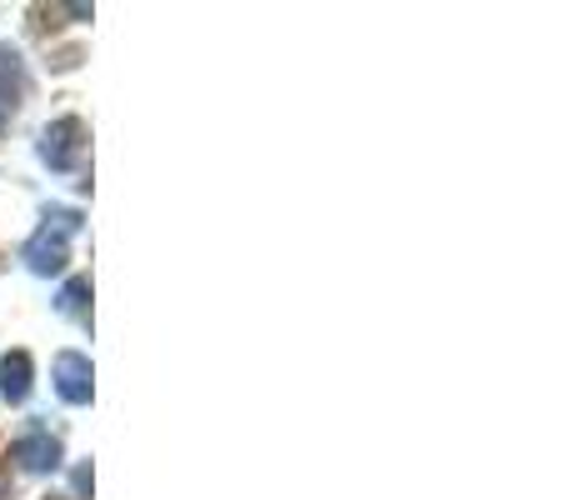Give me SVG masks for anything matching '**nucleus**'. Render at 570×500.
<instances>
[{
	"label": "nucleus",
	"instance_id": "obj_1",
	"mask_svg": "<svg viewBox=\"0 0 570 500\" xmlns=\"http://www.w3.org/2000/svg\"><path fill=\"white\" fill-rule=\"evenodd\" d=\"M76 226H80L76 210H56L50 226H40V236L26 246V261L36 265V271H60V265H66V236H76Z\"/></svg>",
	"mask_w": 570,
	"mask_h": 500
},
{
	"label": "nucleus",
	"instance_id": "obj_2",
	"mask_svg": "<svg viewBox=\"0 0 570 500\" xmlns=\"http://www.w3.org/2000/svg\"><path fill=\"white\" fill-rule=\"evenodd\" d=\"M86 130H80V120H56V126L40 136V156L50 160L56 170H70L80 160V150H86Z\"/></svg>",
	"mask_w": 570,
	"mask_h": 500
},
{
	"label": "nucleus",
	"instance_id": "obj_3",
	"mask_svg": "<svg viewBox=\"0 0 570 500\" xmlns=\"http://www.w3.org/2000/svg\"><path fill=\"white\" fill-rule=\"evenodd\" d=\"M56 391L66 395L70 405H86L90 401V365H86V355H60V361H56Z\"/></svg>",
	"mask_w": 570,
	"mask_h": 500
},
{
	"label": "nucleus",
	"instance_id": "obj_4",
	"mask_svg": "<svg viewBox=\"0 0 570 500\" xmlns=\"http://www.w3.org/2000/svg\"><path fill=\"white\" fill-rule=\"evenodd\" d=\"M20 90H26V70H20V56L10 46H0V126L16 116Z\"/></svg>",
	"mask_w": 570,
	"mask_h": 500
},
{
	"label": "nucleus",
	"instance_id": "obj_5",
	"mask_svg": "<svg viewBox=\"0 0 570 500\" xmlns=\"http://www.w3.org/2000/svg\"><path fill=\"white\" fill-rule=\"evenodd\" d=\"M16 461L26 465V471H56V465H60V445L50 441V435H26V441L16 445Z\"/></svg>",
	"mask_w": 570,
	"mask_h": 500
},
{
	"label": "nucleus",
	"instance_id": "obj_6",
	"mask_svg": "<svg viewBox=\"0 0 570 500\" xmlns=\"http://www.w3.org/2000/svg\"><path fill=\"white\" fill-rule=\"evenodd\" d=\"M0 391H6V401H26L30 395V355L26 351L0 361Z\"/></svg>",
	"mask_w": 570,
	"mask_h": 500
},
{
	"label": "nucleus",
	"instance_id": "obj_7",
	"mask_svg": "<svg viewBox=\"0 0 570 500\" xmlns=\"http://www.w3.org/2000/svg\"><path fill=\"white\" fill-rule=\"evenodd\" d=\"M86 295H90V285H86V281H70V285H66V295H60V311L80 315V311H86Z\"/></svg>",
	"mask_w": 570,
	"mask_h": 500
},
{
	"label": "nucleus",
	"instance_id": "obj_8",
	"mask_svg": "<svg viewBox=\"0 0 570 500\" xmlns=\"http://www.w3.org/2000/svg\"><path fill=\"white\" fill-rule=\"evenodd\" d=\"M0 496H6V476H0Z\"/></svg>",
	"mask_w": 570,
	"mask_h": 500
}]
</instances>
